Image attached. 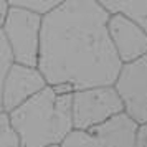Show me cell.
Here are the masks:
<instances>
[{"instance_id":"cell-1","label":"cell","mask_w":147,"mask_h":147,"mask_svg":"<svg viewBox=\"0 0 147 147\" xmlns=\"http://www.w3.org/2000/svg\"><path fill=\"white\" fill-rule=\"evenodd\" d=\"M98 0H65L43 15L38 69L50 86L81 91L116 86L124 63Z\"/></svg>"},{"instance_id":"cell-2","label":"cell","mask_w":147,"mask_h":147,"mask_svg":"<svg viewBox=\"0 0 147 147\" xmlns=\"http://www.w3.org/2000/svg\"><path fill=\"white\" fill-rule=\"evenodd\" d=\"M74 91L48 84L27 102L13 109L10 121L20 136L22 147H53L74 131Z\"/></svg>"},{"instance_id":"cell-3","label":"cell","mask_w":147,"mask_h":147,"mask_svg":"<svg viewBox=\"0 0 147 147\" xmlns=\"http://www.w3.org/2000/svg\"><path fill=\"white\" fill-rule=\"evenodd\" d=\"M41 27V13L25 7H10V12L2 25V33L7 36L17 63L38 68Z\"/></svg>"},{"instance_id":"cell-4","label":"cell","mask_w":147,"mask_h":147,"mask_svg":"<svg viewBox=\"0 0 147 147\" xmlns=\"http://www.w3.org/2000/svg\"><path fill=\"white\" fill-rule=\"evenodd\" d=\"M122 113H126V106L116 86H99L74 91V129H91Z\"/></svg>"},{"instance_id":"cell-5","label":"cell","mask_w":147,"mask_h":147,"mask_svg":"<svg viewBox=\"0 0 147 147\" xmlns=\"http://www.w3.org/2000/svg\"><path fill=\"white\" fill-rule=\"evenodd\" d=\"M140 126L126 113L91 129H74L60 147H137Z\"/></svg>"},{"instance_id":"cell-6","label":"cell","mask_w":147,"mask_h":147,"mask_svg":"<svg viewBox=\"0 0 147 147\" xmlns=\"http://www.w3.org/2000/svg\"><path fill=\"white\" fill-rule=\"evenodd\" d=\"M126 106V114L139 126L147 124V55L122 66L116 83Z\"/></svg>"},{"instance_id":"cell-7","label":"cell","mask_w":147,"mask_h":147,"mask_svg":"<svg viewBox=\"0 0 147 147\" xmlns=\"http://www.w3.org/2000/svg\"><path fill=\"white\" fill-rule=\"evenodd\" d=\"M47 86L48 83L38 68L15 63L2 80V111L12 113Z\"/></svg>"},{"instance_id":"cell-8","label":"cell","mask_w":147,"mask_h":147,"mask_svg":"<svg viewBox=\"0 0 147 147\" xmlns=\"http://www.w3.org/2000/svg\"><path fill=\"white\" fill-rule=\"evenodd\" d=\"M109 33L114 48L124 65L147 55V32L132 18L121 13L111 15Z\"/></svg>"},{"instance_id":"cell-9","label":"cell","mask_w":147,"mask_h":147,"mask_svg":"<svg viewBox=\"0 0 147 147\" xmlns=\"http://www.w3.org/2000/svg\"><path fill=\"white\" fill-rule=\"evenodd\" d=\"M111 15H126L147 32V0H98Z\"/></svg>"},{"instance_id":"cell-10","label":"cell","mask_w":147,"mask_h":147,"mask_svg":"<svg viewBox=\"0 0 147 147\" xmlns=\"http://www.w3.org/2000/svg\"><path fill=\"white\" fill-rule=\"evenodd\" d=\"M0 147H22L20 136L7 113L0 114Z\"/></svg>"},{"instance_id":"cell-11","label":"cell","mask_w":147,"mask_h":147,"mask_svg":"<svg viewBox=\"0 0 147 147\" xmlns=\"http://www.w3.org/2000/svg\"><path fill=\"white\" fill-rule=\"evenodd\" d=\"M7 2L12 7H25L45 15L48 12H51L53 8H56L60 3H63L65 0H7Z\"/></svg>"},{"instance_id":"cell-12","label":"cell","mask_w":147,"mask_h":147,"mask_svg":"<svg viewBox=\"0 0 147 147\" xmlns=\"http://www.w3.org/2000/svg\"><path fill=\"white\" fill-rule=\"evenodd\" d=\"M15 63H17V60H15L13 50L10 47L7 36L0 32V68H2L0 69V78L2 80L8 74V71L13 68Z\"/></svg>"},{"instance_id":"cell-13","label":"cell","mask_w":147,"mask_h":147,"mask_svg":"<svg viewBox=\"0 0 147 147\" xmlns=\"http://www.w3.org/2000/svg\"><path fill=\"white\" fill-rule=\"evenodd\" d=\"M10 3H8L7 0H0V23L3 25V22H5V18H7L8 12H10Z\"/></svg>"},{"instance_id":"cell-14","label":"cell","mask_w":147,"mask_h":147,"mask_svg":"<svg viewBox=\"0 0 147 147\" xmlns=\"http://www.w3.org/2000/svg\"><path fill=\"white\" fill-rule=\"evenodd\" d=\"M137 147H147V124L140 126V129H139V142H137Z\"/></svg>"},{"instance_id":"cell-15","label":"cell","mask_w":147,"mask_h":147,"mask_svg":"<svg viewBox=\"0 0 147 147\" xmlns=\"http://www.w3.org/2000/svg\"><path fill=\"white\" fill-rule=\"evenodd\" d=\"M53 147H60V146H53Z\"/></svg>"}]
</instances>
